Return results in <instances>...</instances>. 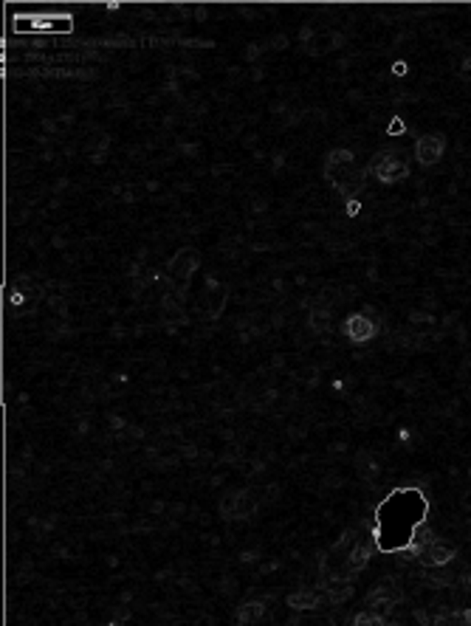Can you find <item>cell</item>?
I'll return each instance as SVG.
<instances>
[{
  "label": "cell",
  "mask_w": 471,
  "mask_h": 626,
  "mask_svg": "<svg viewBox=\"0 0 471 626\" xmlns=\"http://www.w3.org/2000/svg\"><path fill=\"white\" fill-rule=\"evenodd\" d=\"M311 327L328 333V327H330V313H328V311H314V313H311Z\"/></svg>",
  "instance_id": "5bb4252c"
},
{
  "label": "cell",
  "mask_w": 471,
  "mask_h": 626,
  "mask_svg": "<svg viewBox=\"0 0 471 626\" xmlns=\"http://www.w3.org/2000/svg\"><path fill=\"white\" fill-rule=\"evenodd\" d=\"M398 601H401V592H398L392 584H378V587L370 589V595H367V606H370L373 612H378V615L389 612Z\"/></svg>",
  "instance_id": "8992f818"
},
{
  "label": "cell",
  "mask_w": 471,
  "mask_h": 626,
  "mask_svg": "<svg viewBox=\"0 0 471 626\" xmlns=\"http://www.w3.org/2000/svg\"><path fill=\"white\" fill-rule=\"evenodd\" d=\"M370 172L381 181V183H395L401 178L409 175V164L401 152H378L370 164Z\"/></svg>",
  "instance_id": "6da1fadb"
},
{
  "label": "cell",
  "mask_w": 471,
  "mask_h": 626,
  "mask_svg": "<svg viewBox=\"0 0 471 626\" xmlns=\"http://www.w3.org/2000/svg\"><path fill=\"white\" fill-rule=\"evenodd\" d=\"M169 268H172V274H178V277H192L195 268H198V252H192V249H181V252L172 257Z\"/></svg>",
  "instance_id": "52a82bcc"
},
{
  "label": "cell",
  "mask_w": 471,
  "mask_h": 626,
  "mask_svg": "<svg viewBox=\"0 0 471 626\" xmlns=\"http://www.w3.org/2000/svg\"><path fill=\"white\" fill-rule=\"evenodd\" d=\"M350 592H353V584H350V581H330V584H328V598H330V604H342L344 598H350Z\"/></svg>",
  "instance_id": "7c38bea8"
},
{
  "label": "cell",
  "mask_w": 471,
  "mask_h": 626,
  "mask_svg": "<svg viewBox=\"0 0 471 626\" xmlns=\"http://www.w3.org/2000/svg\"><path fill=\"white\" fill-rule=\"evenodd\" d=\"M350 626H392L384 615H378V612H373V609H364V612H359V615H353V623Z\"/></svg>",
  "instance_id": "30bf717a"
},
{
  "label": "cell",
  "mask_w": 471,
  "mask_h": 626,
  "mask_svg": "<svg viewBox=\"0 0 471 626\" xmlns=\"http://www.w3.org/2000/svg\"><path fill=\"white\" fill-rule=\"evenodd\" d=\"M263 612H266L263 601H249V604H243V606L238 609V623H240V626H254V623L263 618Z\"/></svg>",
  "instance_id": "9c48e42d"
},
{
  "label": "cell",
  "mask_w": 471,
  "mask_h": 626,
  "mask_svg": "<svg viewBox=\"0 0 471 626\" xmlns=\"http://www.w3.org/2000/svg\"><path fill=\"white\" fill-rule=\"evenodd\" d=\"M443 150H446V138L440 133H423L415 144V158H418V164L432 167L443 158Z\"/></svg>",
  "instance_id": "3957f363"
},
{
  "label": "cell",
  "mask_w": 471,
  "mask_h": 626,
  "mask_svg": "<svg viewBox=\"0 0 471 626\" xmlns=\"http://www.w3.org/2000/svg\"><path fill=\"white\" fill-rule=\"evenodd\" d=\"M367 559H370V547H367V542H359V545L353 547V553L347 556V567L356 573V570H361V567L367 564Z\"/></svg>",
  "instance_id": "8fae6325"
},
{
  "label": "cell",
  "mask_w": 471,
  "mask_h": 626,
  "mask_svg": "<svg viewBox=\"0 0 471 626\" xmlns=\"http://www.w3.org/2000/svg\"><path fill=\"white\" fill-rule=\"evenodd\" d=\"M342 330H344V336H347L350 341L361 344V341H370L378 327H375V322H373L370 316H364V313H350V316L344 319Z\"/></svg>",
  "instance_id": "277c9868"
},
{
  "label": "cell",
  "mask_w": 471,
  "mask_h": 626,
  "mask_svg": "<svg viewBox=\"0 0 471 626\" xmlns=\"http://www.w3.org/2000/svg\"><path fill=\"white\" fill-rule=\"evenodd\" d=\"M319 601H322L319 589H299V592L288 595V606H294V609H314V606H319Z\"/></svg>",
  "instance_id": "ba28073f"
},
{
  "label": "cell",
  "mask_w": 471,
  "mask_h": 626,
  "mask_svg": "<svg viewBox=\"0 0 471 626\" xmlns=\"http://www.w3.org/2000/svg\"><path fill=\"white\" fill-rule=\"evenodd\" d=\"M446 615V626H468L471 623V609H454V612H443Z\"/></svg>",
  "instance_id": "4fadbf2b"
},
{
  "label": "cell",
  "mask_w": 471,
  "mask_h": 626,
  "mask_svg": "<svg viewBox=\"0 0 471 626\" xmlns=\"http://www.w3.org/2000/svg\"><path fill=\"white\" fill-rule=\"evenodd\" d=\"M460 74H463V79H468L471 82V57L463 63V68H460Z\"/></svg>",
  "instance_id": "9a60e30c"
},
{
  "label": "cell",
  "mask_w": 471,
  "mask_h": 626,
  "mask_svg": "<svg viewBox=\"0 0 471 626\" xmlns=\"http://www.w3.org/2000/svg\"><path fill=\"white\" fill-rule=\"evenodd\" d=\"M418 559H420V564H426V567H443V564H449V561L454 559V547L446 545V542H440V539H429V542L418 550Z\"/></svg>",
  "instance_id": "5b68a950"
},
{
  "label": "cell",
  "mask_w": 471,
  "mask_h": 626,
  "mask_svg": "<svg viewBox=\"0 0 471 626\" xmlns=\"http://www.w3.org/2000/svg\"><path fill=\"white\" fill-rule=\"evenodd\" d=\"M254 511H257V500L249 491H234V494L223 497V502H220V514L226 519H246Z\"/></svg>",
  "instance_id": "7a4b0ae2"
}]
</instances>
